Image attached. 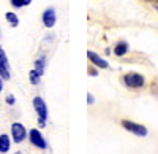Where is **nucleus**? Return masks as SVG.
<instances>
[{"instance_id":"nucleus-16","label":"nucleus","mask_w":158,"mask_h":154,"mask_svg":"<svg viewBox=\"0 0 158 154\" xmlns=\"http://www.w3.org/2000/svg\"><path fill=\"white\" fill-rule=\"evenodd\" d=\"M87 99H89V103H90V105H92V103H94V97H92L90 94L87 95Z\"/></svg>"},{"instance_id":"nucleus-7","label":"nucleus","mask_w":158,"mask_h":154,"mask_svg":"<svg viewBox=\"0 0 158 154\" xmlns=\"http://www.w3.org/2000/svg\"><path fill=\"white\" fill-rule=\"evenodd\" d=\"M43 24L46 25V27H54V24H56V11H54V8H48L43 13Z\"/></svg>"},{"instance_id":"nucleus-12","label":"nucleus","mask_w":158,"mask_h":154,"mask_svg":"<svg viewBox=\"0 0 158 154\" xmlns=\"http://www.w3.org/2000/svg\"><path fill=\"white\" fill-rule=\"evenodd\" d=\"M29 76H30V83H32V84H38V83H40V76H41V73H40L38 70H32V72L29 73Z\"/></svg>"},{"instance_id":"nucleus-6","label":"nucleus","mask_w":158,"mask_h":154,"mask_svg":"<svg viewBox=\"0 0 158 154\" xmlns=\"http://www.w3.org/2000/svg\"><path fill=\"white\" fill-rule=\"evenodd\" d=\"M29 138H30V142H32V145H35L36 148H41V149H44L48 145H46V140L43 138V135L40 134L36 129H32L30 132H29Z\"/></svg>"},{"instance_id":"nucleus-10","label":"nucleus","mask_w":158,"mask_h":154,"mask_svg":"<svg viewBox=\"0 0 158 154\" xmlns=\"http://www.w3.org/2000/svg\"><path fill=\"white\" fill-rule=\"evenodd\" d=\"M128 51V45L127 43H123V42H120V43H117V46L114 48V53H115V56H123L125 53Z\"/></svg>"},{"instance_id":"nucleus-1","label":"nucleus","mask_w":158,"mask_h":154,"mask_svg":"<svg viewBox=\"0 0 158 154\" xmlns=\"http://www.w3.org/2000/svg\"><path fill=\"white\" fill-rule=\"evenodd\" d=\"M122 125L131 134H135L138 137H146L147 135V129L141 124H136V122H131V121H122Z\"/></svg>"},{"instance_id":"nucleus-9","label":"nucleus","mask_w":158,"mask_h":154,"mask_svg":"<svg viewBox=\"0 0 158 154\" xmlns=\"http://www.w3.org/2000/svg\"><path fill=\"white\" fill-rule=\"evenodd\" d=\"M10 137L8 135H0V152H8L10 151Z\"/></svg>"},{"instance_id":"nucleus-4","label":"nucleus","mask_w":158,"mask_h":154,"mask_svg":"<svg viewBox=\"0 0 158 154\" xmlns=\"http://www.w3.org/2000/svg\"><path fill=\"white\" fill-rule=\"evenodd\" d=\"M125 84L128 87H142L144 86V78H142V75L139 73H130L125 76Z\"/></svg>"},{"instance_id":"nucleus-18","label":"nucleus","mask_w":158,"mask_h":154,"mask_svg":"<svg viewBox=\"0 0 158 154\" xmlns=\"http://www.w3.org/2000/svg\"><path fill=\"white\" fill-rule=\"evenodd\" d=\"M30 2H32V0H24V3H25V5H29Z\"/></svg>"},{"instance_id":"nucleus-11","label":"nucleus","mask_w":158,"mask_h":154,"mask_svg":"<svg viewBox=\"0 0 158 154\" xmlns=\"http://www.w3.org/2000/svg\"><path fill=\"white\" fill-rule=\"evenodd\" d=\"M5 18H6V21L10 22V25L11 27H16V25L19 24V19H18V16L15 15V13H11V11H8L6 15H5Z\"/></svg>"},{"instance_id":"nucleus-17","label":"nucleus","mask_w":158,"mask_h":154,"mask_svg":"<svg viewBox=\"0 0 158 154\" xmlns=\"http://www.w3.org/2000/svg\"><path fill=\"white\" fill-rule=\"evenodd\" d=\"M2 89H3V83H2V78H0V92H2Z\"/></svg>"},{"instance_id":"nucleus-14","label":"nucleus","mask_w":158,"mask_h":154,"mask_svg":"<svg viewBox=\"0 0 158 154\" xmlns=\"http://www.w3.org/2000/svg\"><path fill=\"white\" fill-rule=\"evenodd\" d=\"M11 5L15 8H21V7H25L24 0H11Z\"/></svg>"},{"instance_id":"nucleus-15","label":"nucleus","mask_w":158,"mask_h":154,"mask_svg":"<svg viewBox=\"0 0 158 154\" xmlns=\"http://www.w3.org/2000/svg\"><path fill=\"white\" fill-rule=\"evenodd\" d=\"M15 100H16L15 95H8V97H6V103H8V105H15V103H16Z\"/></svg>"},{"instance_id":"nucleus-2","label":"nucleus","mask_w":158,"mask_h":154,"mask_svg":"<svg viewBox=\"0 0 158 154\" xmlns=\"http://www.w3.org/2000/svg\"><path fill=\"white\" fill-rule=\"evenodd\" d=\"M33 107H35V111L38 114L40 121H46L48 119V107L44 103V100L41 97H35L33 99Z\"/></svg>"},{"instance_id":"nucleus-13","label":"nucleus","mask_w":158,"mask_h":154,"mask_svg":"<svg viewBox=\"0 0 158 154\" xmlns=\"http://www.w3.org/2000/svg\"><path fill=\"white\" fill-rule=\"evenodd\" d=\"M44 62H46L44 57H40V59L35 62V70H38L41 75H43V72H44Z\"/></svg>"},{"instance_id":"nucleus-5","label":"nucleus","mask_w":158,"mask_h":154,"mask_svg":"<svg viewBox=\"0 0 158 154\" xmlns=\"http://www.w3.org/2000/svg\"><path fill=\"white\" fill-rule=\"evenodd\" d=\"M0 76L3 80H10V64H8L5 51L2 48H0Z\"/></svg>"},{"instance_id":"nucleus-3","label":"nucleus","mask_w":158,"mask_h":154,"mask_svg":"<svg viewBox=\"0 0 158 154\" xmlns=\"http://www.w3.org/2000/svg\"><path fill=\"white\" fill-rule=\"evenodd\" d=\"M11 135H13V140L16 143H21L25 138V135H27V132H25V127L21 122H15L11 125Z\"/></svg>"},{"instance_id":"nucleus-8","label":"nucleus","mask_w":158,"mask_h":154,"mask_svg":"<svg viewBox=\"0 0 158 154\" xmlns=\"http://www.w3.org/2000/svg\"><path fill=\"white\" fill-rule=\"evenodd\" d=\"M87 56H89V59H90L92 62H94L97 67H100V68H108V62L104 60V59H101L98 54H95L94 51H89Z\"/></svg>"}]
</instances>
